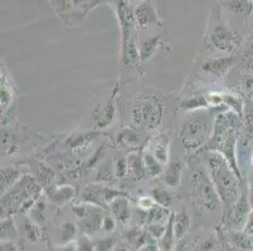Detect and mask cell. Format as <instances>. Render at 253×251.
I'll return each mask as SVG.
<instances>
[{"label": "cell", "mask_w": 253, "mask_h": 251, "mask_svg": "<svg viewBox=\"0 0 253 251\" xmlns=\"http://www.w3.org/2000/svg\"><path fill=\"white\" fill-rule=\"evenodd\" d=\"M209 177L214 185L215 191L220 201L225 204L227 209H231V205L237 199V175L229 163L218 152H211L208 156Z\"/></svg>", "instance_id": "6da1fadb"}, {"label": "cell", "mask_w": 253, "mask_h": 251, "mask_svg": "<svg viewBox=\"0 0 253 251\" xmlns=\"http://www.w3.org/2000/svg\"><path fill=\"white\" fill-rule=\"evenodd\" d=\"M41 185L32 176H23L8 192L1 197V218L13 213H22L29 204H33V196L38 195Z\"/></svg>", "instance_id": "7a4b0ae2"}, {"label": "cell", "mask_w": 253, "mask_h": 251, "mask_svg": "<svg viewBox=\"0 0 253 251\" xmlns=\"http://www.w3.org/2000/svg\"><path fill=\"white\" fill-rule=\"evenodd\" d=\"M164 106L158 96L150 91L137 93L132 103L131 118L136 127L142 130H153L162 122Z\"/></svg>", "instance_id": "3957f363"}, {"label": "cell", "mask_w": 253, "mask_h": 251, "mask_svg": "<svg viewBox=\"0 0 253 251\" xmlns=\"http://www.w3.org/2000/svg\"><path fill=\"white\" fill-rule=\"evenodd\" d=\"M214 126L207 116H197L183 124L180 131V141L185 148L197 149L208 141Z\"/></svg>", "instance_id": "277c9868"}, {"label": "cell", "mask_w": 253, "mask_h": 251, "mask_svg": "<svg viewBox=\"0 0 253 251\" xmlns=\"http://www.w3.org/2000/svg\"><path fill=\"white\" fill-rule=\"evenodd\" d=\"M52 8L56 10L59 19L68 28L78 27L87 17L91 9L95 8L98 1H50Z\"/></svg>", "instance_id": "5b68a950"}, {"label": "cell", "mask_w": 253, "mask_h": 251, "mask_svg": "<svg viewBox=\"0 0 253 251\" xmlns=\"http://www.w3.org/2000/svg\"><path fill=\"white\" fill-rule=\"evenodd\" d=\"M193 193L198 204L207 210H215L220 201L211 177H207L203 171L193 174Z\"/></svg>", "instance_id": "8992f818"}, {"label": "cell", "mask_w": 253, "mask_h": 251, "mask_svg": "<svg viewBox=\"0 0 253 251\" xmlns=\"http://www.w3.org/2000/svg\"><path fill=\"white\" fill-rule=\"evenodd\" d=\"M209 40L211 45L222 53H232L238 47L241 38L238 34L223 24H217L209 33Z\"/></svg>", "instance_id": "52a82bcc"}, {"label": "cell", "mask_w": 253, "mask_h": 251, "mask_svg": "<svg viewBox=\"0 0 253 251\" xmlns=\"http://www.w3.org/2000/svg\"><path fill=\"white\" fill-rule=\"evenodd\" d=\"M135 20L139 28H149L154 24L162 25L163 22L160 19L155 4L151 1H141L137 6H135Z\"/></svg>", "instance_id": "ba28073f"}, {"label": "cell", "mask_w": 253, "mask_h": 251, "mask_svg": "<svg viewBox=\"0 0 253 251\" xmlns=\"http://www.w3.org/2000/svg\"><path fill=\"white\" fill-rule=\"evenodd\" d=\"M115 10H116L117 19H119L121 34H127L135 31L136 28V20H135V8L130 5L128 1L120 0L116 1Z\"/></svg>", "instance_id": "9c48e42d"}, {"label": "cell", "mask_w": 253, "mask_h": 251, "mask_svg": "<svg viewBox=\"0 0 253 251\" xmlns=\"http://www.w3.org/2000/svg\"><path fill=\"white\" fill-rule=\"evenodd\" d=\"M117 94H119V87L115 88L112 92L111 97H110L107 102H106L105 107L98 108L93 114V122H95L96 127L103 128L109 127L110 124L114 122L115 114H116V101H117Z\"/></svg>", "instance_id": "30bf717a"}, {"label": "cell", "mask_w": 253, "mask_h": 251, "mask_svg": "<svg viewBox=\"0 0 253 251\" xmlns=\"http://www.w3.org/2000/svg\"><path fill=\"white\" fill-rule=\"evenodd\" d=\"M140 48L137 47V39L135 34L127 39L121 40V64L126 68L139 67Z\"/></svg>", "instance_id": "8fae6325"}, {"label": "cell", "mask_w": 253, "mask_h": 251, "mask_svg": "<svg viewBox=\"0 0 253 251\" xmlns=\"http://www.w3.org/2000/svg\"><path fill=\"white\" fill-rule=\"evenodd\" d=\"M103 210L95 205H88V211L82 220H80V226L86 234H93L102 227Z\"/></svg>", "instance_id": "7c38bea8"}, {"label": "cell", "mask_w": 253, "mask_h": 251, "mask_svg": "<svg viewBox=\"0 0 253 251\" xmlns=\"http://www.w3.org/2000/svg\"><path fill=\"white\" fill-rule=\"evenodd\" d=\"M250 214V200H248L247 193L243 192L241 197L237 200L233 210H232L231 226L239 227V229L246 226Z\"/></svg>", "instance_id": "4fadbf2b"}, {"label": "cell", "mask_w": 253, "mask_h": 251, "mask_svg": "<svg viewBox=\"0 0 253 251\" xmlns=\"http://www.w3.org/2000/svg\"><path fill=\"white\" fill-rule=\"evenodd\" d=\"M233 58L232 57H220V58L209 59L203 63V71L211 75H215L218 78L224 77V74L228 72V69L232 67Z\"/></svg>", "instance_id": "5bb4252c"}, {"label": "cell", "mask_w": 253, "mask_h": 251, "mask_svg": "<svg viewBox=\"0 0 253 251\" xmlns=\"http://www.w3.org/2000/svg\"><path fill=\"white\" fill-rule=\"evenodd\" d=\"M117 143L131 152H137L142 143L141 135L134 128H125L117 135Z\"/></svg>", "instance_id": "9a60e30c"}, {"label": "cell", "mask_w": 253, "mask_h": 251, "mask_svg": "<svg viewBox=\"0 0 253 251\" xmlns=\"http://www.w3.org/2000/svg\"><path fill=\"white\" fill-rule=\"evenodd\" d=\"M111 211L114 214V217L121 224H126L131 217H132V209L130 206V202L126 199V196L117 197L110 204Z\"/></svg>", "instance_id": "2e32d148"}, {"label": "cell", "mask_w": 253, "mask_h": 251, "mask_svg": "<svg viewBox=\"0 0 253 251\" xmlns=\"http://www.w3.org/2000/svg\"><path fill=\"white\" fill-rule=\"evenodd\" d=\"M181 171H183V163L180 160L170 161L165 169V183L168 187L176 188L181 182Z\"/></svg>", "instance_id": "e0dca14e"}, {"label": "cell", "mask_w": 253, "mask_h": 251, "mask_svg": "<svg viewBox=\"0 0 253 251\" xmlns=\"http://www.w3.org/2000/svg\"><path fill=\"white\" fill-rule=\"evenodd\" d=\"M169 144L170 140L165 133H160L154 138L153 155L160 163H168L169 161Z\"/></svg>", "instance_id": "ac0fdd59"}, {"label": "cell", "mask_w": 253, "mask_h": 251, "mask_svg": "<svg viewBox=\"0 0 253 251\" xmlns=\"http://www.w3.org/2000/svg\"><path fill=\"white\" fill-rule=\"evenodd\" d=\"M163 45L162 36H153L145 39L140 44V59L141 62L148 61L154 55V53Z\"/></svg>", "instance_id": "d6986e66"}, {"label": "cell", "mask_w": 253, "mask_h": 251, "mask_svg": "<svg viewBox=\"0 0 253 251\" xmlns=\"http://www.w3.org/2000/svg\"><path fill=\"white\" fill-rule=\"evenodd\" d=\"M22 179V171L15 167H3L1 169V195L8 188H11Z\"/></svg>", "instance_id": "ffe728a7"}, {"label": "cell", "mask_w": 253, "mask_h": 251, "mask_svg": "<svg viewBox=\"0 0 253 251\" xmlns=\"http://www.w3.org/2000/svg\"><path fill=\"white\" fill-rule=\"evenodd\" d=\"M128 172L132 175L135 179H140L145 175L144 169V155L140 152H131L127 156Z\"/></svg>", "instance_id": "44dd1931"}, {"label": "cell", "mask_w": 253, "mask_h": 251, "mask_svg": "<svg viewBox=\"0 0 253 251\" xmlns=\"http://www.w3.org/2000/svg\"><path fill=\"white\" fill-rule=\"evenodd\" d=\"M172 222H174V232H175L176 239L183 238L190 227V217L185 209H181L179 213L174 215Z\"/></svg>", "instance_id": "7402d4cb"}, {"label": "cell", "mask_w": 253, "mask_h": 251, "mask_svg": "<svg viewBox=\"0 0 253 251\" xmlns=\"http://www.w3.org/2000/svg\"><path fill=\"white\" fill-rule=\"evenodd\" d=\"M19 149V138L8 130L1 131V155H11Z\"/></svg>", "instance_id": "603a6c76"}, {"label": "cell", "mask_w": 253, "mask_h": 251, "mask_svg": "<svg viewBox=\"0 0 253 251\" xmlns=\"http://www.w3.org/2000/svg\"><path fill=\"white\" fill-rule=\"evenodd\" d=\"M76 190L72 186H61V187H57L50 192V201L54 202L56 205H63L70 202L71 200L75 197Z\"/></svg>", "instance_id": "cb8c5ba5"}, {"label": "cell", "mask_w": 253, "mask_h": 251, "mask_svg": "<svg viewBox=\"0 0 253 251\" xmlns=\"http://www.w3.org/2000/svg\"><path fill=\"white\" fill-rule=\"evenodd\" d=\"M144 169L145 174H148L151 177H156L164 172L163 163L159 162L153 153H149V152L144 153Z\"/></svg>", "instance_id": "d4e9b609"}, {"label": "cell", "mask_w": 253, "mask_h": 251, "mask_svg": "<svg viewBox=\"0 0 253 251\" xmlns=\"http://www.w3.org/2000/svg\"><path fill=\"white\" fill-rule=\"evenodd\" d=\"M172 217H174V215H171V217L168 220L167 230H165L164 235H163L160 241H159V249H160V251H171L172 246H174V240H175L174 236H175V232H174Z\"/></svg>", "instance_id": "484cf974"}, {"label": "cell", "mask_w": 253, "mask_h": 251, "mask_svg": "<svg viewBox=\"0 0 253 251\" xmlns=\"http://www.w3.org/2000/svg\"><path fill=\"white\" fill-rule=\"evenodd\" d=\"M207 107H209V103L207 101V97L202 96V94L190 97L188 100L180 102V108L184 110H197Z\"/></svg>", "instance_id": "4316f807"}, {"label": "cell", "mask_w": 253, "mask_h": 251, "mask_svg": "<svg viewBox=\"0 0 253 251\" xmlns=\"http://www.w3.org/2000/svg\"><path fill=\"white\" fill-rule=\"evenodd\" d=\"M151 197H153L156 205L165 207V209H169L172 204L171 193L168 192V191L163 187L154 188V190L151 191Z\"/></svg>", "instance_id": "83f0119b"}, {"label": "cell", "mask_w": 253, "mask_h": 251, "mask_svg": "<svg viewBox=\"0 0 253 251\" xmlns=\"http://www.w3.org/2000/svg\"><path fill=\"white\" fill-rule=\"evenodd\" d=\"M18 230L15 227L14 218L5 217L1 220V240H11V239H17Z\"/></svg>", "instance_id": "f1b7e54d"}, {"label": "cell", "mask_w": 253, "mask_h": 251, "mask_svg": "<svg viewBox=\"0 0 253 251\" xmlns=\"http://www.w3.org/2000/svg\"><path fill=\"white\" fill-rule=\"evenodd\" d=\"M96 133H84V135H73L67 140V144L72 148H81L86 146L87 143L92 141V138H95Z\"/></svg>", "instance_id": "f546056e"}, {"label": "cell", "mask_w": 253, "mask_h": 251, "mask_svg": "<svg viewBox=\"0 0 253 251\" xmlns=\"http://www.w3.org/2000/svg\"><path fill=\"white\" fill-rule=\"evenodd\" d=\"M76 232H77V229H76L72 222H70V221L63 222L61 227V232H59V244L71 243L72 239L76 236Z\"/></svg>", "instance_id": "4dcf8cb0"}, {"label": "cell", "mask_w": 253, "mask_h": 251, "mask_svg": "<svg viewBox=\"0 0 253 251\" xmlns=\"http://www.w3.org/2000/svg\"><path fill=\"white\" fill-rule=\"evenodd\" d=\"M223 103L225 106H228L234 113H237L238 116L242 114V108H243V102L241 98H238L237 96L233 94H223Z\"/></svg>", "instance_id": "1f68e13d"}, {"label": "cell", "mask_w": 253, "mask_h": 251, "mask_svg": "<svg viewBox=\"0 0 253 251\" xmlns=\"http://www.w3.org/2000/svg\"><path fill=\"white\" fill-rule=\"evenodd\" d=\"M223 4H225V6L234 14H241V15L250 14L252 10V5L248 1H227Z\"/></svg>", "instance_id": "d6a6232c"}, {"label": "cell", "mask_w": 253, "mask_h": 251, "mask_svg": "<svg viewBox=\"0 0 253 251\" xmlns=\"http://www.w3.org/2000/svg\"><path fill=\"white\" fill-rule=\"evenodd\" d=\"M114 166H112L111 162H106L103 163L100 167V170H98L96 181H100V182H103V181H111V179H114Z\"/></svg>", "instance_id": "836d02e7"}, {"label": "cell", "mask_w": 253, "mask_h": 251, "mask_svg": "<svg viewBox=\"0 0 253 251\" xmlns=\"http://www.w3.org/2000/svg\"><path fill=\"white\" fill-rule=\"evenodd\" d=\"M126 238L131 244H135L136 246H142L146 241V232L140 229L130 230L126 232Z\"/></svg>", "instance_id": "e575fe53"}, {"label": "cell", "mask_w": 253, "mask_h": 251, "mask_svg": "<svg viewBox=\"0 0 253 251\" xmlns=\"http://www.w3.org/2000/svg\"><path fill=\"white\" fill-rule=\"evenodd\" d=\"M127 174H128L127 158L119 155L116 157V160H115V176L119 177V179H123V177H125Z\"/></svg>", "instance_id": "d590c367"}, {"label": "cell", "mask_w": 253, "mask_h": 251, "mask_svg": "<svg viewBox=\"0 0 253 251\" xmlns=\"http://www.w3.org/2000/svg\"><path fill=\"white\" fill-rule=\"evenodd\" d=\"M13 101V93L5 78H1V108H6Z\"/></svg>", "instance_id": "8d00e7d4"}, {"label": "cell", "mask_w": 253, "mask_h": 251, "mask_svg": "<svg viewBox=\"0 0 253 251\" xmlns=\"http://www.w3.org/2000/svg\"><path fill=\"white\" fill-rule=\"evenodd\" d=\"M53 177H54L53 176V172L49 169H47V167H44L42 165H39V171L37 174V179L41 182V185L47 186L52 181Z\"/></svg>", "instance_id": "74e56055"}, {"label": "cell", "mask_w": 253, "mask_h": 251, "mask_svg": "<svg viewBox=\"0 0 253 251\" xmlns=\"http://www.w3.org/2000/svg\"><path fill=\"white\" fill-rule=\"evenodd\" d=\"M76 245H77V251H95V244L92 243V240L87 235H82L77 240Z\"/></svg>", "instance_id": "f35d334b"}, {"label": "cell", "mask_w": 253, "mask_h": 251, "mask_svg": "<svg viewBox=\"0 0 253 251\" xmlns=\"http://www.w3.org/2000/svg\"><path fill=\"white\" fill-rule=\"evenodd\" d=\"M115 238H107L103 240H98L95 244V251H114Z\"/></svg>", "instance_id": "ab89813d"}, {"label": "cell", "mask_w": 253, "mask_h": 251, "mask_svg": "<svg viewBox=\"0 0 253 251\" xmlns=\"http://www.w3.org/2000/svg\"><path fill=\"white\" fill-rule=\"evenodd\" d=\"M155 205V201H154V199L151 196H144L137 200V207L145 211L151 210Z\"/></svg>", "instance_id": "60d3db41"}, {"label": "cell", "mask_w": 253, "mask_h": 251, "mask_svg": "<svg viewBox=\"0 0 253 251\" xmlns=\"http://www.w3.org/2000/svg\"><path fill=\"white\" fill-rule=\"evenodd\" d=\"M25 234H27V238H28L29 240L36 241L37 239H38L37 238V236H38V229H37L36 225L29 220L25 221Z\"/></svg>", "instance_id": "b9f144b4"}, {"label": "cell", "mask_w": 253, "mask_h": 251, "mask_svg": "<svg viewBox=\"0 0 253 251\" xmlns=\"http://www.w3.org/2000/svg\"><path fill=\"white\" fill-rule=\"evenodd\" d=\"M165 230H167V226H165L164 224H151V225H149V231L151 232V235H153L154 238L162 239V236L164 235Z\"/></svg>", "instance_id": "7bdbcfd3"}, {"label": "cell", "mask_w": 253, "mask_h": 251, "mask_svg": "<svg viewBox=\"0 0 253 251\" xmlns=\"http://www.w3.org/2000/svg\"><path fill=\"white\" fill-rule=\"evenodd\" d=\"M115 225H116V222H115L114 218L110 217V216H105V218H103V224H102V229L105 230V231L107 232L114 231Z\"/></svg>", "instance_id": "ee69618b"}, {"label": "cell", "mask_w": 253, "mask_h": 251, "mask_svg": "<svg viewBox=\"0 0 253 251\" xmlns=\"http://www.w3.org/2000/svg\"><path fill=\"white\" fill-rule=\"evenodd\" d=\"M17 248H15L14 244L9 243V241H3L1 243V251H15Z\"/></svg>", "instance_id": "f6af8a7d"}, {"label": "cell", "mask_w": 253, "mask_h": 251, "mask_svg": "<svg viewBox=\"0 0 253 251\" xmlns=\"http://www.w3.org/2000/svg\"><path fill=\"white\" fill-rule=\"evenodd\" d=\"M59 251H77V245L76 244H68V245L63 246L59 249Z\"/></svg>", "instance_id": "bcb514c9"}, {"label": "cell", "mask_w": 253, "mask_h": 251, "mask_svg": "<svg viewBox=\"0 0 253 251\" xmlns=\"http://www.w3.org/2000/svg\"><path fill=\"white\" fill-rule=\"evenodd\" d=\"M154 246H155V245H153V244H151V243L145 244V245L141 246V249H140L139 251H155Z\"/></svg>", "instance_id": "7dc6e473"}, {"label": "cell", "mask_w": 253, "mask_h": 251, "mask_svg": "<svg viewBox=\"0 0 253 251\" xmlns=\"http://www.w3.org/2000/svg\"><path fill=\"white\" fill-rule=\"evenodd\" d=\"M114 251H128V250H127V248H126V246L119 245V246H116V248L114 249Z\"/></svg>", "instance_id": "c3c4849f"}, {"label": "cell", "mask_w": 253, "mask_h": 251, "mask_svg": "<svg viewBox=\"0 0 253 251\" xmlns=\"http://www.w3.org/2000/svg\"><path fill=\"white\" fill-rule=\"evenodd\" d=\"M252 243H253V238H252Z\"/></svg>", "instance_id": "681fc988"}]
</instances>
